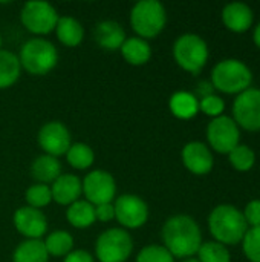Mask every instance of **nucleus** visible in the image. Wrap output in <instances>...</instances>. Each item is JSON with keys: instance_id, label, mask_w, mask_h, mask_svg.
I'll return each mask as SVG.
<instances>
[{"instance_id": "nucleus-1", "label": "nucleus", "mask_w": 260, "mask_h": 262, "mask_svg": "<svg viewBox=\"0 0 260 262\" xmlns=\"http://www.w3.org/2000/svg\"><path fill=\"white\" fill-rule=\"evenodd\" d=\"M162 246L173 258H193L202 246V232L196 220L190 215L170 216L161 230Z\"/></svg>"}, {"instance_id": "nucleus-2", "label": "nucleus", "mask_w": 260, "mask_h": 262, "mask_svg": "<svg viewBox=\"0 0 260 262\" xmlns=\"http://www.w3.org/2000/svg\"><path fill=\"white\" fill-rule=\"evenodd\" d=\"M248 229L242 210L233 204H219L208 215V230L213 241L225 247L241 244Z\"/></svg>"}, {"instance_id": "nucleus-3", "label": "nucleus", "mask_w": 260, "mask_h": 262, "mask_svg": "<svg viewBox=\"0 0 260 262\" xmlns=\"http://www.w3.org/2000/svg\"><path fill=\"white\" fill-rule=\"evenodd\" d=\"M215 91L228 95H239L253 84V71L239 58H224L218 61L210 74Z\"/></svg>"}, {"instance_id": "nucleus-4", "label": "nucleus", "mask_w": 260, "mask_h": 262, "mask_svg": "<svg viewBox=\"0 0 260 262\" xmlns=\"http://www.w3.org/2000/svg\"><path fill=\"white\" fill-rule=\"evenodd\" d=\"M17 57L21 69L29 75L37 77L48 75L58 63V51L55 45L43 37H34L23 43Z\"/></svg>"}, {"instance_id": "nucleus-5", "label": "nucleus", "mask_w": 260, "mask_h": 262, "mask_svg": "<svg viewBox=\"0 0 260 262\" xmlns=\"http://www.w3.org/2000/svg\"><path fill=\"white\" fill-rule=\"evenodd\" d=\"M129 20L136 37L149 41L164 31L167 25V11L158 0H141L132 6Z\"/></svg>"}, {"instance_id": "nucleus-6", "label": "nucleus", "mask_w": 260, "mask_h": 262, "mask_svg": "<svg viewBox=\"0 0 260 262\" xmlns=\"http://www.w3.org/2000/svg\"><path fill=\"white\" fill-rule=\"evenodd\" d=\"M210 57L207 41L195 32H185L179 35L173 43V58L176 64L193 75L199 74Z\"/></svg>"}, {"instance_id": "nucleus-7", "label": "nucleus", "mask_w": 260, "mask_h": 262, "mask_svg": "<svg viewBox=\"0 0 260 262\" xmlns=\"http://www.w3.org/2000/svg\"><path fill=\"white\" fill-rule=\"evenodd\" d=\"M133 253V239L121 227L104 230L95 243V258L100 262H126Z\"/></svg>"}, {"instance_id": "nucleus-8", "label": "nucleus", "mask_w": 260, "mask_h": 262, "mask_svg": "<svg viewBox=\"0 0 260 262\" xmlns=\"http://www.w3.org/2000/svg\"><path fill=\"white\" fill-rule=\"evenodd\" d=\"M60 15L54 5L44 0L26 2L20 11L21 25L35 35H48L55 31Z\"/></svg>"}, {"instance_id": "nucleus-9", "label": "nucleus", "mask_w": 260, "mask_h": 262, "mask_svg": "<svg viewBox=\"0 0 260 262\" xmlns=\"http://www.w3.org/2000/svg\"><path fill=\"white\" fill-rule=\"evenodd\" d=\"M207 146L218 154L228 155L236 146L241 144V129L228 115H221L210 120L207 124Z\"/></svg>"}, {"instance_id": "nucleus-10", "label": "nucleus", "mask_w": 260, "mask_h": 262, "mask_svg": "<svg viewBox=\"0 0 260 262\" xmlns=\"http://www.w3.org/2000/svg\"><path fill=\"white\" fill-rule=\"evenodd\" d=\"M115 209V220L124 230H133L143 227L149 221V206L147 203L135 195V193H124L113 201Z\"/></svg>"}, {"instance_id": "nucleus-11", "label": "nucleus", "mask_w": 260, "mask_h": 262, "mask_svg": "<svg viewBox=\"0 0 260 262\" xmlns=\"http://www.w3.org/2000/svg\"><path fill=\"white\" fill-rule=\"evenodd\" d=\"M234 123L239 129L248 132L260 130V89L250 88L239 95H236L233 101V117Z\"/></svg>"}, {"instance_id": "nucleus-12", "label": "nucleus", "mask_w": 260, "mask_h": 262, "mask_svg": "<svg viewBox=\"0 0 260 262\" xmlns=\"http://www.w3.org/2000/svg\"><path fill=\"white\" fill-rule=\"evenodd\" d=\"M83 195L92 206L113 203L116 196V181L107 170L97 169L89 172L81 181Z\"/></svg>"}, {"instance_id": "nucleus-13", "label": "nucleus", "mask_w": 260, "mask_h": 262, "mask_svg": "<svg viewBox=\"0 0 260 262\" xmlns=\"http://www.w3.org/2000/svg\"><path fill=\"white\" fill-rule=\"evenodd\" d=\"M37 143L46 155L58 158L61 155H66L67 149L72 144V138L64 123L48 121L38 130Z\"/></svg>"}, {"instance_id": "nucleus-14", "label": "nucleus", "mask_w": 260, "mask_h": 262, "mask_svg": "<svg viewBox=\"0 0 260 262\" xmlns=\"http://www.w3.org/2000/svg\"><path fill=\"white\" fill-rule=\"evenodd\" d=\"M15 230L26 239H41L48 233V220L38 209L21 206L12 215Z\"/></svg>"}, {"instance_id": "nucleus-15", "label": "nucleus", "mask_w": 260, "mask_h": 262, "mask_svg": "<svg viewBox=\"0 0 260 262\" xmlns=\"http://www.w3.org/2000/svg\"><path fill=\"white\" fill-rule=\"evenodd\" d=\"M184 167L198 177L208 175L215 167V157L211 149L202 141H190L181 150Z\"/></svg>"}, {"instance_id": "nucleus-16", "label": "nucleus", "mask_w": 260, "mask_h": 262, "mask_svg": "<svg viewBox=\"0 0 260 262\" xmlns=\"http://www.w3.org/2000/svg\"><path fill=\"white\" fill-rule=\"evenodd\" d=\"M222 23L231 32H247L254 23V11L247 3L231 2L222 9Z\"/></svg>"}, {"instance_id": "nucleus-17", "label": "nucleus", "mask_w": 260, "mask_h": 262, "mask_svg": "<svg viewBox=\"0 0 260 262\" xmlns=\"http://www.w3.org/2000/svg\"><path fill=\"white\" fill-rule=\"evenodd\" d=\"M52 201L60 206H70L83 195L81 180L74 173H61L51 186Z\"/></svg>"}, {"instance_id": "nucleus-18", "label": "nucleus", "mask_w": 260, "mask_h": 262, "mask_svg": "<svg viewBox=\"0 0 260 262\" xmlns=\"http://www.w3.org/2000/svg\"><path fill=\"white\" fill-rule=\"evenodd\" d=\"M97 45L106 51H120L127 35L124 28L115 20H103L97 23L93 31Z\"/></svg>"}, {"instance_id": "nucleus-19", "label": "nucleus", "mask_w": 260, "mask_h": 262, "mask_svg": "<svg viewBox=\"0 0 260 262\" xmlns=\"http://www.w3.org/2000/svg\"><path fill=\"white\" fill-rule=\"evenodd\" d=\"M61 163L51 155H40L31 164V175L38 184H52L61 175Z\"/></svg>"}, {"instance_id": "nucleus-20", "label": "nucleus", "mask_w": 260, "mask_h": 262, "mask_svg": "<svg viewBox=\"0 0 260 262\" xmlns=\"http://www.w3.org/2000/svg\"><path fill=\"white\" fill-rule=\"evenodd\" d=\"M55 34L58 41L67 48H77L84 40V28L81 21L70 15H63L58 18Z\"/></svg>"}, {"instance_id": "nucleus-21", "label": "nucleus", "mask_w": 260, "mask_h": 262, "mask_svg": "<svg viewBox=\"0 0 260 262\" xmlns=\"http://www.w3.org/2000/svg\"><path fill=\"white\" fill-rule=\"evenodd\" d=\"M169 109L178 120H192L199 114V100L193 92L176 91L169 100Z\"/></svg>"}, {"instance_id": "nucleus-22", "label": "nucleus", "mask_w": 260, "mask_h": 262, "mask_svg": "<svg viewBox=\"0 0 260 262\" xmlns=\"http://www.w3.org/2000/svg\"><path fill=\"white\" fill-rule=\"evenodd\" d=\"M123 58L132 66H143L152 58V48L147 40L139 37H127L120 49Z\"/></svg>"}, {"instance_id": "nucleus-23", "label": "nucleus", "mask_w": 260, "mask_h": 262, "mask_svg": "<svg viewBox=\"0 0 260 262\" xmlns=\"http://www.w3.org/2000/svg\"><path fill=\"white\" fill-rule=\"evenodd\" d=\"M67 223L75 229H87L97 223L95 220V206L86 200H78L67 206L66 210Z\"/></svg>"}, {"instance_id": "nucleus-24", "label": "nucleus", "mask_w": 260, "mask_h": 262, "mask_svg": "<svg viewBox=\"0 0 260 262\" xmlns=\"http://www.w3.org/2000/svg\"><path fill=\"white\" fill-rule=\"evenodd\" d=\"M49 255L41 239H25L21 241L14 253L12 262H48Z\"/></svg>"}, {"instance_id": "nucleus-25", "label": "nucleus", "mask_w": 260, "mask_h": 262, "mask_svg": "<svg viewBox=\"0 0 260 262\" xmlns=\"http://www.w3.org/2000/svg\"><path fill=\"white\" fill-rule=\"evenodd\" d=\"M21 74L18 57L6 49H0V89H8L17 83Z\"/></svg>"}, {"instance_id": "nucleus-26", "label": "nucleus", "mask_w": 260, "mask_h": 262, "mask_svg": "<svg viewBox=\"0 0 260 262\" xmlns=\"http://www.w3.org/2000/svg\"><path fill=\"white\" fill-rule=\"evenodd\" d=\"M43 244L49 256L64 258L74 250V236L66 230H54L46 235Z\"/></svg>"}, {"instance_id": "nucleus-27", "label": "nucleus", "mask_w": 260, "mask_h": 262, "mask_svg": "<svg viewBox=\"0 0 260 262\" xmlns=\"http://www.w3.org/2000/svg\"><path fill=\"white\" fill-rule=\"evenodd\" d=\"M66 160L72 169L77 170H87L95 161V152L86 143H72L66 152Z\"/></svg>"}, {"instance_id": "nucleus-28", "label": "nucleus", "mask_w": 260, "mask_h": 262, "mask_svg": "<svg viewBox=\"0 0 260 262\" xmlns=\"http://www.w3.org/2000/svg\"><path fill=\"white\" fill-rule=\"evenodd\" d=\"M228 160L234 170L250 172L256 164V152L250 146L241 143L228 154Z\"/></svg>"}, {"instance_id": "nucleus-29", "label": "nucleus", "mask_w": 260, "mask_h": 262, "mask_svg": "<svg viewBox=\"0 0 260 262\" xmlns=\"http://www.w3.org/2000/svg\"><path fill=\"white\" fill-rule=\"evenodd\" d=\"M196 255V259L199 262H231V253L228 247L216 241L202 243Z\"/></svg>"}, {"instance_id": "nucleus-30", "label": "nucleus", "mask_w": 260, "mask_h": 262, "mask_svg": "<svg viewBox=\"0 0 260 262\" xmlns=\"http://www.w3.org/2000/svg\"><path fill=\"white\" fill-rule=\"evenodd\" d=\"M25 201H26V206L41 210L43 207L49 206L52 201L51 187L46 184H38V183L32 184L25 192Z\"/></svg>"}, {"instance_id": "nucleus-31", "label": "nucleus", "mask_w": 260, "mask_h": 262, "mask_svg": "<svg viewBox=\"0 0 260 262\" xmlns=\"http://www.w3.org/2000/svg\"><path fill=\"white\" fill-rule=\"evenodd\" d=\"M136 262H175V258L164 246L150 244L138 252Z\"/></svg>"}, {"instance_id": "nucleus-32", "label": "nucleus", "mask_w": 260, "mask_h": 262, "mask_svg": "<svg viewBox=\"0 0 260 262\" xmlns=\"http://www.w3.org/2000/svg\"><path fill=\"white\" fill-rule=\"evenodd\" d=\"M241 244L248 261L260 262V227H250Z\"/></svg>"}, {"instance_id": "nucleus-33", "label": "nucleus", "mask_w": 260, "mask_h": 262, "mask_svg": "<svg viewBox=\"0 0 260 262\" xmlns=\"http://www.w3.org/2000/svg\"><path fill=\"white\" fill-rule=\"evenodd\" d=\"M224 111H225V101L222 97H219L216 94L204 97L199 100V112L210 117L211 120L224 115Z\"/></svg>"}, {"instance_id": "nucleus-34", "label": "nucleus", "mask_w": 260, "mask_h": 262, "mask_svg": "<svg viewBox=\"0 0 260 262\" xmlns=\"http://www.w3.org/2000/svg\"><path fill=\"white\" fill-rule=\"evenodd\" d=\"M248 227H260V200H251L242 210Z\"/></svg>"}, {"instance_id": "nucleus-35", "label": "nucleus", "mask_w": 260, "mask_h": 262, "mask_svg": "<svg viewBox=\"0 0 260 262\" xmlns=\"http://www.w3.org/2000/svg\"><path fill=\"white\" fill-rule=\"evenodd\" d=\"M95 220L101 221V223H109V221L115 220L113 203H106V204L95 206Z\"/></svg>"}, {"instance_id": "nucleus-36", "label": "nucleus", "mask_w": 260, "mask_h": 262, "mask_svg": "<svg viewBox=\"0 0 260 262\" xmlns=\"http://www.w3.org/2000/svg\"><path fill=\"white\" fill-rule=\"evenodd\" d=\"M63 262H95L93 261V256L86 252V250H81V249H75L72 250L67 256H64Z\"/></svg>"}, {"instance_id": "nucleus-37", "label": "nucleus", "mask_w": 260, "mask_h": 262, "mask_svg": "<svg viewBox=\"0 0 260 262\" xmlns=\"http://www.w3.org/2000/svg\"><path fill=\"white\" fill-rule=\"evenodd\" d=\"M215 94V88L210 81H199L198 83V88H196V92H195V97L198 100L204 98V97H208V95H213Z\"/></svg>"}, {"instance_id": "nucleus-38", "label": "nucleus", "mask_w": 260, "mask_h": 262, "mask_svg": "<svg viewBox=\"0 0 260 262\" xmlns=\"http://www.w3.org/2000/svg\"><path fill=\"white\" fill-rule=\"evenodd\" d=\"M253 41H254V45L260 49V21L256 25V28L253 31Z\"/></svg>"}, {"instance_id": "nucleus-39", "label": "nucleus", "mask_w": 260, "mask_h": 262, "mask_svg": "<svg viewBox=\"0 0 260 262\" xmlns=\"http://www.w3.org/2000/svg\"><path fill=\"white\" fill-rule=\"evenodd\" d=\"M181 262H199L196 258H188V259H182Z\"/></svg>"}, {"instance_id": "nucleus-40", "label": "nucleus", "mask_w": 260, "mask_h": 262, "mask_svg": "<svg viewBox=\"0 0 260 262\" xmlns=\"http://www.w3.org/2000/svg\"><path fill=\"white\" fill-rule=\"evenodd\" d=\"M2 45H3V40H2V35H0V49H2Z\"/></svg>"}]
</instances>
